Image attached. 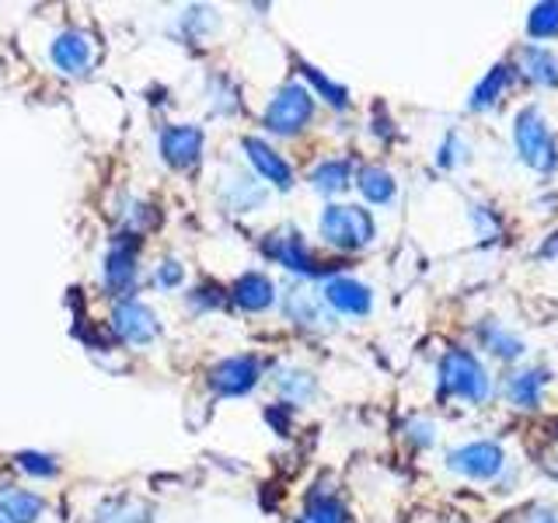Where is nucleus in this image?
<instances>
[{
  "label": "nucleus",
  "instance_id": "5",
  "mask_svg": "<svg viewBox=\"0 0 558 523\" xmlns=\"http://www.w3.org/2000/svg\"><path fill=\"white\" fill-rule=\"evenodd\" d=\"M447 464H450V471H458L464 478L488 482L502 471V450H499V443H468L461 450H453Z\"/></svg>",
  "mask_w": 558,
  "mask_h": 523
},
{
  "label": "nucleus",
  "instance_id": "31",
  "mask_svg": "<svg viewBox=\"0 0 558 523\" xmlns=\"http://www.w3.org/2000/svg\"><path fill=\"white\" fill-rule=\"evenodd\" d=\"M541 523H558V520H555V516H548V520H541Z\"/></svg>",
  "mask_w": 558,
  "mask_h": 523
},
{
  "label": "nucleus",
  "instance_id": "7",
  "mask_svg": "<svg viewBox=\"0 0 558 523\" xmlns=\"http://www.w3.org/2000/svg\"><path fill=\"white\" fill-rule=\"evenodd\" d=\"M112 328H116L119 339H126L133 345H144L157 336V318H154L150 307L136 304V301H122L112 311Z\"/></svg>",
  "mask_w": 558,
  "mask_h": 523
},
{
  "label": "nucleus",
  "instance_id": "13",
  "mask_svg": "<svg viewBox=\"0 0 558 523\" xmlns=\"http://www.w3.org/2000/svg\"><path fill=\"white\" fill-rule=\"evenodd\" d=\"M43 513V499L17 485H0V516L8 523H35Z\"/></svg>",
  "mask_w": 558,
  "mask_h": 523
},
{
  "label": "nucleus",
  "instance_id": "25",
  "mask_svg": "<svg viewBox=\"0 0 558 523\" xmlns=\"http://www.w3.org/2000/svg\"><path fill=\"white\" fill-rule=\"evenodd\" d=\"M301 70H304V77L314 84V87H318V92L331 101V105H336V109H345V101H349V95H345V87H339V84H331L325 74H318V70H314V66H307V63H301Z\"/></svg>",
  "mask_w": 558,
  "mask_h": 523
},
{
  "label": "nucleus",
  "instance_id": "9",
  "mask_svg": "<svg viewBox=\"0 0 558 523\" xmlns=\"http://www.w3.org/2000/svg\"><path fill=\"white\" fill-rule=\"evenodd\" d=\"M52 63H57L63 74H87V66L95 63V42L87 39L84 32H63L57 42H52Z\"/></svg>",
  "mask_w": 558,
  "mask_h": 523
},
{
  "label": "nucleus",
  "instance_id": "27",
  "mask_svg": "<svg viewBox=\"0 0 558 523\" xmlns=\"http://www.w3.org/2000/svg\"><path fill=\"white\" fill-rule=\"evenodd\" d=\"M436 161H440V168H453V165L468 161V144H464L458 133H450L447 144L440 147V157H436Z\"/></svg>",
  "mask_w": 558,
  "mask_h": 523
},
{
  "label": "nucleus",
  "instance_id": "28",
  "mask_svg": "<svg viewBox=\"0 0 558 523\" xmlns=\"http://www.w3.org/2000/svg\"><path fill=\"white\" fill-rule=\"evenodd\" d=\"M17 464H22L28 475H39V478L57 475V461L46 458V453H17Z\"/></svg>",
  "mask_w": 558,
  "mask_h": 523
},
{
  "label": "nucleus",
  "instance_id": "11",
  "mask_svg": "<svg viewBox=\"0 0 558 523\" xmlns=\"http://www.w3.org/2000/svg\"><path fill=\"white\" fill-rule=\"evenodd\" d=\"M325 301L336 307L339 314H353V318H363V314H371L374 296H371V290H366L363 283H356V279H328Z\"/></svg>",
  "mask_w": 558,
  "mask_h": 523
},
{
  "label": "nucleus",
  "instance_id": "19",
  "mask_svg": "<svg viewBox=\"0 0 558 523\" xmlns=\"http://www.w3.org/2000/svg\"><path fill=\"white\" fill-rule=\"evenodd\" d=\"M510 81H513V70L506 66V63H499V66H493V74H485L482 77V84L471 92V112H485V109H493V105L499 101V95L510 87Z\"/></svg>",
  "mask_w": 558,
  "mask_h": 523
},
{
  "label": "nucleus",
  "instance_id": "14",
  "mask_svg": "<svg viewBox=\"0 0 558 523\" xmlns=\"http://www.w3.org/2000/svg\"><path fill=\"white\" fill-rule=\"evenodd\" d=\"M520 70H523V77L541 87H558V57L548 52L545 46H523Z\"/></svg>",
  "mask_w": 558,
  "mask_h": 523
},
{
  "label": "nucleus",
  "instance_id": "3",
  "mask_svg": "<svg viewBox=\"0 0 558 523\" xmlns=\"http://www.w3.org/2000/svg\"><path fill=\"white\" fill-rule=\"evenodd\" d=\"M440 391L482 405L488 398V374L482 370V363L475 356L464 353V349H450L440 360Z\"/></svg>",
  "mask_w": 558,
  "mask_h": 523
},
{
  "label": "nucleus",
  "instance_id": "26",
  "mask_svg": "<svg viewBox=\"0 0 558 523\" xmlns=\"http://www.w3.org/2000/svg\"><path fill=\"white\" fill-rule=\"evenodd\" d=\"M279 388H283V394L290 401H307L311 391H314V380L307 374H283V377H279Z\"/></svg>",
  "mask_w": 558,
  "mask_h": 523
},
{
  "label": "nucleus",
  "instance_id": "18",
  "mask_svg": "<svg viewBox=\"0 0 558 523\" xmlns=\"http://www.w3.org/2000/svg\"><path fill=\"white\" fill-rule=\"evenodd\" d=\"M287 314L296 325H307V328H325L328 325L325 301H322V296L307 293V290H290L287 293Z\"/></svg>",
  "mask_w": 558,
  "mask_h": 523
},
{
  "label": "nucleus",
  "instance_id": "20",
  "mask_svg": "<svg viewBox=\"0 0 558 523\" xmlns=\"http://www.w3.org/2000/svg\"><path fill=\"white\" fill-rule=\"evenodd\" d=\"M360 192L371 203H391L395 199V179H391V171H384V168H377V165H371V168H363L360 171Z\"/></svg>",
  "mask_w": 558,
  "mask_h": 523
},
{
  "label": "nucleus",
  "instance_id": "4",
  "mask_svg": "<svg viewBox=\"0 0 558 523\" xmlns=\"http://www.w3.org/2000/svg\"><path fill=\"white\" fill-rule=\"evenodd\" d=\"M314 115V101L311 95L304 92L301 84H287V87H279L276 98L269 101V109H266V126L279 136H293V133H301L307 122Z\"/></svg>",
  "mask_w": 558,
  "mask_h": 523
},
{
  "label": "nucleus",
  "instance_id": "21",
  "mask_svg": "<svg viewBox=\"0 0 558 523\" xmlns=\"http://www.w3.org/2000/svg\"><path fill=\"white\" fill-rule=\"evenodd\" d=\"M482 342L488 345V353H496L499 360H520L523 356V342L510 331H502L496 321H485L482 325Z\"/></svg>",
  "mask_w": 558,
  "mask_h": 523
},
{
  "label": "nucleus",
  "instance_id": "15",
  "mask_svg": "<svg viewBox=\"0 0 558 523\" xmlns=\"http://www.w3.org/2000/svg\"><path fill=\"white\" fill-rule=\"evenodd\" d=\"M545 384H548L545 370H517L506 380V398H510L517 409H537Z\"/></svg>",
  "mask_w": 558,
  "mask_h": 523
},
{
  "label": "nucleus",
  "instance_id": "30",
  "mask_svg": "<svg viewBox=\"0 0 558 523\" xmlns=\"http://www.w3.org/2000/svg\"><path fill=\"white\" fill-rule=\"evenodd\" d=\"M545 467L551 471V475H558V426H555V436H551V443L545 450Z\"/></svg>",
  "mask_w": 558,
  "mask_h": 523
},
{
  "label": "nucleus",
  "instance_id": "16",
  "mask_svg": "<svg viewBox=\"0 0 558 523\" xmlns=\"http://www.w3.org/2000/svg\"><path fill=\"white\" fill-rule=\"evenodd\" d=\"M105 276H109L112 290H130L136 279V244L133 241H119L109 252V262H105Z\"/></svg>",
  "mask_w": 558,
  "mask_h": 523
},
{
  "label": "nucleus",
  "instance_id": "17",
  "mask_svg": "<svg viewBox=\"0 0 558 523\" xmlns=\"http://www.w3.org/2000/svg\"><path fill=\"white\" fill-rule=\"evenodd\" d=\"M231 296H234V304L244 307V311H266L272 304L276 290L262 272H248V276H241L234 283Z\"/></svg>",
  "mask_w": 558,
  "mask_h": 523
},
{
  "label": "nucleus",
  "instance_id": "2",
  "mask_svg": "<svg viewBox=\"0 0 558 523\" xmlns=\"http://www.w3.org/2000/svg\"><path fill=\"white\" fill-rule=\"evenodd\" d=\"M318 231L331 248L353 252V248H363V244L374 241L377 227H374V217L366 214L363 206H328L322 214Z\"/></svg>",
  "mask_w": 558,
  "mask_h": 523
},
{
  "label": "nucleus",
  "instance_id": "23",
  "mask_svg": "<svg viewBox=\"0 0 558 523\" xmlns=\"http://www.w3.org/2000/svg\"><path fill=\"white\" fill-rule=\"evenodd\" d=\"M527 35H531V39H555V35H558V0H551V4H537L531 11Z\"/></svg>",
  "mask_w": 558,
  "mask_h": 523
},
{
  "label": "nucleus",
  "instance_id": "8",
  "mask_svg": "<svg viewBox=\"0 0 558 523\" xmlns=\"http://www.w3.org/2000/svg\"><path fill=\"white\" fill-rule=\"evenodd\" d=\"M266 255H272L279 266H287V269L301 272V276H314V272H318V262H314V255L307 252L304 238L296 234V231L272 234L266 241Z\"/></svg>",
  "mask_w": 558,
  "mask_h": 523
},
{
  "label": "nucleus",
  "instance_id": "22",
  "mask_svg": "<svg viewBox=\"0 0 558 523\" xmlns=\"http://www.w3.org/2000/svg\"><path fill=\"white\" fill-rule=\"evenodd\" d=\"M311 185L325 192V196H336L349 185V161H325L311 171Z\"/></svg>",
  "mask_w": 558,
  "mask_h": 523
},
{
  "label": "nucleus",
  "instance_id": "10",
  "mask_svg": "<svg viewBox=\"0 0 558 523\" xmlns=\"http://www.w3.org/2000/svg\"><path fill=\"white\" fill-rule=\"evenodd\" d=\"M165 161L174 168H192L203 154V133L196 126H171L161 136Z\"/></svg>",
  "mask_w": 558,
  "mask_h": 523
},
{
  "label": "nucleus",
  "instance_id": "29",
  "mask_svg": "<svg viewBox=\"0 0 558 523\" xmlns=\"http://www.w3.org/2000/svg\"><path fill=\"white\" fill-rule=\"evenodd\" d=\"M161 283H165V287L182 283V269H179V262H165V266H161Z\"/></svg>",
  "mask_w": 558,
  "mask_h": 523
},
{
  "label": "nucleus",
  "instance_id": "32",
  "mask_svg": "<svg viewBox=\"0 0 558 523\" xmlns=\"http://www.w3.org/2000/svg\"><path fill=\"white\" fill-rule=\"evenodd\" d=\"M0 523H8V520H4V516H0Z\"/></svg>",
  "mask_w": 558,
  "mask_h": 523
},
{
  "label": "nucleus",
  "instance_id": "6",
  "mask_svg": "<svg viewBox=\"0 0 558 523\" xmlns=\"http://www.w3.org/2000/svg\"><path fill=\"white\" fill-rule=\"evenodd\" d=\"M258 374H262V366H258L255 356H231V360H223L220 366H214L209 384H214L217 394L238 398V394H248L255 388Z\"/></svg>",
  "mask_w": 558,
  "mask_h": 523
},
{
  "label": "nucleus",
  "instance_id": "24",
  "mask_svg": "<svg viewBox=\"0 0 558 523\" xmlns=\"http://www.w3.org/2000/svg\"><path fill=\"white\" fill-rule=\"evenodd\" d=\"M301 523H345V510L339 499L331 496H314L307 502V510L301 516Z\"/></svg>",
  "mask_w": 558,
  "mask_h": 523
},
{
  "label": "nucleus",
  "instance_id": "12",
  "mask_svg": "<svg viewBox=\"0 0 558 523\" xmlns=\"http://www.w3.org/2000/svg\"><path fill=\"white\" fill-rule=\"evenodd\" d=\"M244 150H248V161L255 165V171H258L266 182H272L276 188H290V185H293V171H290V165H287L283 157H279L269 144H262V139L248 136V139H244Z\"/></svg>",
  "mask_w": 558,
  "mask_h": 523
},
{
  "label": "nucleus",
  "instance_id": "1",
  "mask_svg": "<svg viewBox=\"0 0 558 523\" xmlns=\"http://www.w3.org/2000/svg\"><path fill=\"white\" fill-rule=\"evenodd\" d=\"M513 144L517 157L534 171H555L558 157H555V139L541 109H523L513 122Z\"/></svg>",
  "mask_w": 558,
  "mask_h": 523
}]
</instances>
